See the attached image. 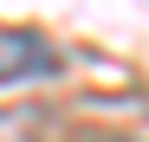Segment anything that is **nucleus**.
Listing matches in <instances>:
<instances>
[{"label": "nucleus", "mask_w": 149, "mask_h": 142, "mask_svg": "<svg viewBox=\"0 0 149 142\" xmlns=\"http://www.w3.org/2000/svg\"><path fill=\"white\" fill-rule=\"evenodd\" d=\"M52 71H58V52H52L39 32H0V84L52 78Z\"/></svg>", "instance_id": "obj_1"}]
</instances>
